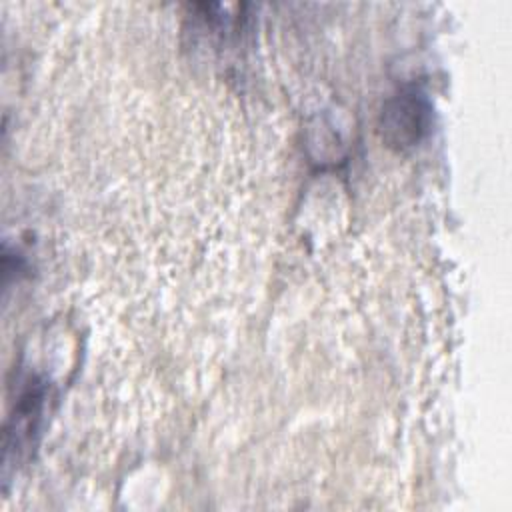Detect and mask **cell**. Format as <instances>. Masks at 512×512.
<instances>
[{"instance_id": "obj_1", "label": "cell", "mask_w": 512, "mask_h": 512, "mask_svg": "<svg viewBox=\"0 0 512 512\" xmlns=\"http://www.w3.org/2000/svg\"><path fill=\"white\" fill-rule=\"evenodd\" d=\"M432 106L418 86H406L386 100L380 114V132L388 146H416L430 128Z\"/></svg>"}]
</instances>
